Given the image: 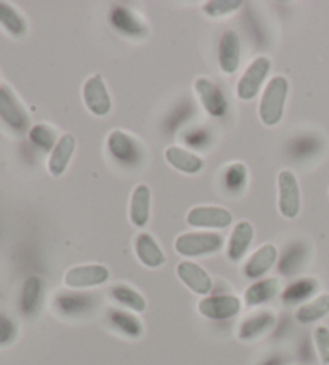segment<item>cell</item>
<instances>
[{"label":"cell","mask_w":329,"mask_h":365,"mask_svg":"<svg viewBox=\"0 0 329 365\" xmlns=\"http://www.w3.org/2000/svg\"><path fill=\"white\" fill-rule=\"evenodd\" d=\"M289 92V81L286 76H275L268 81L262 93L261 105H258V118L261 121L273 128L283 119L284 105H286Z\"/></svg>","instance_id":"1"},{"label":"cell","mask_w":329,"mask_h":365,"mask_svg":"<svg viewBox=\"0 0 329 365\" xmlns=\"http://www.w3.org/2000/svg\"><path fill=\"white\" fill-rule=\"evenodd\" d=\"M225 238L217 232H187L177 237L175 251L183 257H201L219 253Z\"/></svg>","instance_id":"2"},{"label":"cell","mask_w":329,"mask_h":365,"mask_svg":"<svg viewBox=\"0 0 329 365\" xmlns=\"http://www.w3.org/2000/svg\"><path fill=\"white\" fill-rule=\"evenodd\" d=\"M271 69V61L268 56H257L252 60L251 65L246 68V71L241 78H239L236 84V96L243 102H251L257 97L261 92V87L263 86L265 79L268 78V73Z\"/></svg>","instance_id":"3"},{"label":"cell","mask_w":329,"mask_h":365,"mask_svg":"<svg viewBox=\"0 0 329 365\" xmlns=\"http://www.w3.org/2000/svg\"><path fill=\"white\" fill-rule=\"evenodd\" d=\"M278 210L286 219H294L301 211V188L293 171L278 174Z\"/></svg>","instance_id":"4"},{"label":"cell","mask_w":329,"mask_h":365,"mask_svg":"<svg viewBox=\"0 0 329 365\" xmlns=\"http://www.w3.org/2000/svg\"><path fill=\"white\" fill-rule=\"evenodd\" d=\"M106 148L111 158L122 166H135L142 158V150L137 140L121 129L111 130L106 140Z\"/></svg>","instance_id":"5"},{"label":"cell","mask_w":329,"mask_h":365,"mask_svg":"<svg viewBox=\"0 0 329 365\" xmlns=\"http://www.w3.org/2000/svg\"><path fill=\"white\" fill-rule=\"evenodd\" d=\"M0 119L20 134L26 132L31 124L28 111L9 86H0Z\"/></svg>","instance_id":"6"},{"label":"cell","mask_w":329,"mask_h":365,"mask_svg":"<svg viewBox=\"0 0 329 365\" xmlns=\"http://www.w3.org/2000/svg\"><path fill=\"white\" fill-rule=\"evenodd\" d=\"M241 311V299L235 294H215L204 297L198 303V312L209 320H229Z\"/></svg>","instance_id":"7"},{"label":"cell","mask_w":329,"mask_h":365,"mask_svg":"<svg viewBox=\"0 0 329 365\" xmlns=\"http://www.w3.org/2000/svg\"><path fill=\"white\" fill-rule=\"evenodd\" d=\"M231 222V212L222 206H194L187 214V224L198 229H226Z\"/></svg>","instance_id":"8"},{"label":"cell","mask_w":329,"mask_h":365,"mask_svg":"<svg viewBox=\"0 0 329 365\" xmlns=\"http://www.w3.org/2000/svg\"><path fill=\"white\" fill-rule=\"evenodd\" d=\"M110 280V269L103 264H85L71 267L65 274V285L71 289L100 287Z\"/></svg>","instance_id":"9"},{"label":"cell","mask_w":329,"mask_h":365,"mask_svg":"<svg viewBox=\"0 0 329 365\" xmlns=\"http://www.w3.org/2000/svg\"><path fill=\"white\" fill-rule=\"evenodd\" d=\"M82 98H84L87 110L95 116H106L111 111L113 102L101 74H93L85 81L82 87Z\"/></svg>","instance_id":"10"},{"label":"cell","mask_w":329,"mask_h":365,"mask_svg":"<svg viewBox=\"0 0 329 365\" xmlns=\"http://www.w3.org/2000/svg\"><path fill=\"white\" fill-rule=\"evenodd\" d=\"M194 91L198 93L199 102L202 108L207 111V115L214 118L224 116L226 110H229V105H226V98L222 93V91L215 86L211 79L199 76L194 81Z\"/></svg>","instance_id":"11"},{"label":"cell","mask_w":329,"mask_h":365,"mask_svg":"<svg viewBox=\"0 0 329 365\" xmlns=\"http://www.w3.org/2000/svg\"><path fill=\"white\" fill-rule=\"evenodd\" d=\"M108 18H110L111 26L125 37L142 39V37L148 36L147 24H145L130 9L113 7Z\"/></svg>","instance_id":"12"},{"label":"cell","mask_w":329,"mask_h":365,"mask_svg":"<svg viewBox=\"0 0 329 365\" xmlns=\"http://www.w3.org/2000/svg\"><path fill=\"white\" fill-rule=\"evenodd\" d=\"M177 275L185 283V287L192 289L199 297H207L212 292V279L199 264L193 261H182L177 266Z\"/></svg>","instance_id":"13"},{"label":"cell","mask_w":329,"mask_h":365,"mask_svg":"<svg viewBox=\"0 0 329 365\" xmlns=\"http://www.w3.org/2000/svg\"><path fill=\"white\" fill-rule=\"evenodd\" d=\"M241 63V39L236 31H225L219 42V66L225 74L238 71Z\"/></svg>","instance_id":"14"},{"label":"cell","mask_w":329,"mask_h":365,"mask_svg":"<svg viewBox=\"0 0 329 365\" xmlns=\"http://www.w3.org/2000/svg\"><path fill=\"white\" fill-rule=\"evenodd\" d=\"M278 261V248L273 243H265L256 253H252L243 267V274L251 280L262 279L268 274Z\"/></svg>","instance_id":"15"},{"label":"cell","mask_w":329,"mask_h":365,"mask_svg":"<svg viewBox=\"0 0 329 365\" xmlns=\"http://www.w3.org/2000/svg\"><path fill=\"white\" fill-rule=\"evenodd\" d=\"M276 322L275 314L271 311H258L257 314L246 317L238 329V338L241 341H254L273 329Z\"/></svg>","instance_id":"16"},{"label":"cell","mask_w":329,"mask_h":365,"mask_svg":"<svg viewBox=\"0 0 329 365\" xmlns=\"http://www.w3.org/2000/svg\"><path fill=\"white\" fill-rule=\"evenodd\" d=\"M283 282L278 277H270V279L256 280L252 285L244 292V304L248 307L262 306L281 293Z\"/></svg>","instance_id":"17"},{"label":"cell","mask_w":329,"mask_h":365,"mask_svg":"<svg viewBox=\"0 0 329 365\" xmlns=\"http://www.w3.org/2000/svg\"><path fill=\"white\" fill-rule=\"evenodd\" d=\"M252 240H254V227L249 221H239L230 235L229 247H226V257L231 262H239L248 253Z\"/></svg>","instance_id":"18"},{"label":"cell","mask_w":329,"mask_h":365,"mask_svg":"<svg viewBox=\"0 0 329 365\" xmlns=\"http://www.w3.org/2000/svg\"><path fill=\"white\" fill-rule=\"evenodd\" d=\"M151 214V190L148 185L138 184L130 197L129 217L130 222L138 229L147 227Z\"/></svg>","instance_id":"19"},{"label":"cell","mask_w":329,"mask_h":365,"mask_svg":"<svg viewBox=\"0 0 329 365\" xmlns=\"http://www.w3.org/2000/svg\"><path fill=\"white\" fill-rule=\"evenodd\" d=\"M53 306L56 312L61 314V316L75 317L92 309L93 297H88V294H84V293H75V292H65V293L61 292L55 297Z\"/></svg>","instance_id":"20"},{"label":"cell","mask_w":329,"mask_h":365,"mask_svg":"<svg viewBox=\"0 0 329 365\" xmlns=\"http://www.w3.org/2000/svg\"><path fill=\"white\" fill-rule=\"evenodd\" d=\"M135 255L143 266L150 269H157L166 262V255L148 232H142L135 237Z\"/></svg>","instance_id":"21"},{"label":"cell","mask_w":329,"mask_h":365,"mask_svg":"<svg viewBox=\"0 0 329 365\" xmlns=\"http://www.w3.org/2000/svg\"><path fill=\"white\" fill-rule=\"evenodd\" d=\"M166 160L177 171L185 174H199L204 169V160L189 150L172 145L166 150Z\"/></svg>","instance_id":"22"},{"label":"cell","mask_w":329,"mask_h":365,"mask_svg":"<svg viewBox=\"0 0 329 365\" xmlns=\"http://www.w3.org/2000/svg\"><path fill=\"white\" fill-rule=\"evenodd\" d=\"M75 150V137L71 134H65L58 138L52 155L48 160V171L53 178H60L66 173Z\"/></svg>","instance_id":"23"},{"label":"cell","mask_w":329,"mask_h":365,"mask_svg":"<svg viewBox=\"0 0 329 365\" xmlns=\"http://www.w3.org/2000/svg\"><path fill=\"white\" fill-rule=\"evenodd\" d=\"M108 322L116 331L130 339H137L143 335L142 320L127 311L111 309L108 312Z\"/></svg>","instance_id":"24"},{"label":"cell","mask_w":329,"mask_h":365,"mask_svg":"<svg viewBox=\"0 0 329 365\" xmlns=\"http://www.w3.org/2000/svg\"><path fill=\"white\" fill-rule=\"evenodd\" d=\"M43 294V282L41 277L31 275L23 283L20 309L24 316H34L39 309Z\"/></svg>","instance_id":"25"},{"label":"cell","mask_w":329,"mask_h":365,"mask_svg":"<svg viewBox=\"0 0 329 365\" xmlns=\"http://www.w3.org/2000/svg\"><path fill=\"white\" fill-rule=\"evenodd\" d=\"M329 314V293H323L303 303L296 312L297 322L303 325L315 324Z\"/></svg>","instance_id":"26"},{"label":"cell","mask_w":329,"mask_h":365,"mask_svg":"<svg viewBox=\"0 0 329 365\" xmlns=\"http://www.w3.org/2000/svg\"><path fill=\"white\" fill-rule=\"evenodd\" d=\"M110 297L115 303L132 312H145V309H147V299L143 298V294L138 293L135 288H132L129 285L119 283V285L111 287Z\"/></svg>","instance_id":"27"},{"label":"cell","mask_w":329,"mask_h":365,"mask_svg":"<svg viewBox=\"0 0 329 365\" xmlns=\"http://www.w3.org/2000/svg\"><path fill=\"white\" fill-rule=\"evenodd\" d=\"M316 289H318V282L312 277L299 279L286 287V289L281 293V299L286 304H303L313 297Z\"/></svg>","instance_id":"28"},{"label":"cell","mask_w":329,"mask_h":365,"mask_svg":"<svg viewBox=\"0 0 329 365\" xmlns=\"http://www.w3.org/2000/svg\"><path fill=\"white\" fill-rule=\"evenodd\" d=\"M0 24L15 37H21L28 31L26 20L10 4L5 2H0Z\"/></svg>","instance_id":"29"},{"label":"cell","mask_w":329,"mask_h":365,"mask_svg":"<svg viewBox=\"0 0 329 365\" xmlns=\"http://www.w3.org/2000/svg\"><path fill=\"white\" fill-rule=\"evenodd\" d=\"M248 184V168L243 163H233L224 173V185L231 193H239Z\"/></svg>","instance_id":"30"},{"label":"cell","mask_w":329,"mask_h":365,"mask_svg":"<svg viewBox=\"0 0 329 365\" xmlns=\"http://www.w3.org/2000/svg\"><path fill=\"white\" fill-rule=\"evenodd\" d=\"M29 138L37 148L43 150V152H50V150L53 152L56 145V135L53 129H50L46 124H36L34 128H31Z\"/></svg>","instance_id":"31"},{"label":"cell","mask_w":329,"mask_h":365,"mask_svg":"<svg viewBox=\"0 0 329 365\" xmlns=\"http://www.w3.org/2000/svg\"><path fill=\"white\" fill-rule=\"evenodd\" d=\"M303 253H306V250L299 245H293L280 261V272L284 275H294L299 272L303 264Z\"/></svg>","instance_id":"32"},{"label":"cell","mask_w":329,"mask_h":365,"mask_svg":"<svg viewBox=\"0 0 329 365\" xmlns=\"http://www.w3.org/2000/svg\"><path fill=\"white\" fill-rule=\"evenodd\" d=\"M241 7L243 2H239V0H211V2L202 5V11L211 18H220L235 14Z\"/></svg>","instance_id":"33"},{"label":"cell","mask_w":329,"mask_h":365,"mask_svg":"<svg viewBox=\"0 0 329 365\" xmlns=\"http://www.w3.org/2000/svg\"><path fill=\"white\" fill-rule=\"evenodd\" d=\"M313 339L316 352L323 365H329V329L325 325H318L313 331Z\"/></svg>","instance_id":"34"},{"label":"cell","mask_w":329,"mask_h":365,"mask_svg":"<svg viewBox=\"0 0 329 365\" xmlns=\"http://www.w3.org/2000/svg\"><path fill=\"white\" fill-rule=\"evenodd\" d=\"M18 329L15 322L0 314V346H9L16 339Z\"/></svg>","instance_id":"35"},{"label":"cell","mask_w":329,"mask_h":365,"mask_svg":"<svg viewBox=\"0 0 329 365\" xmlns=\"http://www.w3.org/2000/svg\"><path fill=\"white\" fill-rule=\"evenodd\" d=\"M262 365H284L283 359L278 357V356H271L268 359H265V361L262 362Z\"/></svg>","instance_id":"36"}]
</instances>
